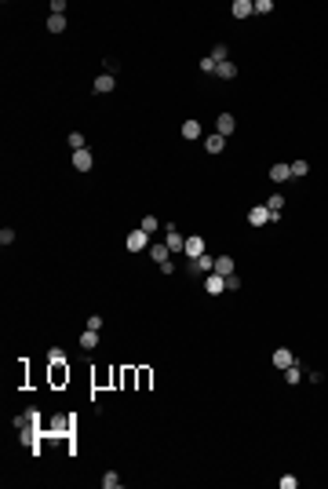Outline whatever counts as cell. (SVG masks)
<instances>
[{
	"instance_id": "15",
	"label": "cell",
	"mask_w": 328,
	"mask_h": 489,
	"mask_svg": "<svg viewBox=\"0 0 328 489\" xmlns=\"http://www.w3.org/2000/svg\"><path fill=\"white\" fill-rule=\"evenodd\" d=\"M215 77H223V80H233V77H237V62H233V59H226V62H219V70H215Z\"/></svg>"
},
{
	"instance_id": "20",
	"label": "cell",
	"mask_w": 328,
	"mask_h": 489,
	"mask_svg": "<svg viewBox=\"0 0 328 489\" xmlns=\"http://www.w3.org/2000/svg\"><path fill=\"white\" fill-rule=\"evenodd\" d=\"M299 380H303V369H299V362H295V365L284 369V384H292V387H295Z\"/></svg>"
},
{
	"instance_id": "17",
	"label": "cell",
	"mask_w": 328,
	"mask_h": 489,
	"mask_svg": "<svg viewBox=\"0 0 328 489\" xmlns=\"http://www.w3.org/2000/svg\"><path fill=\"white\" fill-rule=\"evenodd\" d=\"M183 139H190V143H193V139H201V124H197L193 117L183 121Z\"/></svg>"
},
{
	"instance_id": "11",
	"label": "cell",
	"mask_w": 328,
	"mask_h": 489,
	"mask_svg": "<svg viewBox=\"0 0 328 489\" xmlns=\"http://www.w3.org/2000/svg\"><path fill=\"white\" fill-rule=\"evenodd\" d=\"M230 15H233V18H248V15H255V4H252V0H233V4H230Z\"/></svg>"
},
{
	"instance_id": "34",
	"label": "cell",
	"mask_w": 328,
	"mask_h": 489,
	"mask_svg": "<svg viewBox=\"0 0 328 489\" xmlns=\"http://www.w3.org/2000/svg\"><path fill=\"white\" fill-rule=\"evenodd\" d=\"M295 485H299L295 475H284V478H281V489H295Z\"/></svg>"
},
{
	"instance_id": "25",
	"label": "cell",
	"mask_w": 328,
	"mask_h": 489,
	"mask_svg": "<svg viewBox=\"0 0 328 489\" xmlns=\"http://www.w3.org/2000/svg\"><path fill=\"white\" fill-rule=\"evenodd\" d=\"M102 485H106V489H121V475H117V471H106V475H102Z\"/></svg>"
},
{
	"instance_id": "33",
	"label": "cell",
	"mask_w": 328,
	"mask_h": 489,
	"mask_svg": "<svg viewBox=\"0 0 328 489\" xmlns=\"http://www.w3.org/2000/svg\"><path fill=\"white\" fill-rule=\"evenodd\" d=\"M51 15H66V0H51Z\"/></svg>"
},
{
	"instance_id": "24",
	"label": "cell",
	"mask_w": 328,
	"mask_h": 489,
	"mask_svg": "<svg viewBox=\"0 0 328 489\" xmlns=\"http://www.w3.org/2000/svg\"><path fill=\"white\" fill-rule=\"evenodd\" d=\"M288 168H292V179H303V175H306V172H310V165H306L303 157H299V161H292Z\"/></svg>"
},
{
	"instance_id": "35",
	"label": "cell",
	"mask_w": 328,
	"mask_h": 489,
	"mask_svg": "<svg viewBox=\"0 0 328 489\" xmlns=\"http://www.w3.org/2000/svg\"><path fill=\"white\" fill-rule=\"evenodd\" d=\"M87 329H92V332H99V329H102V318H99V314H92V318H87Z\"/></svg>"
},
{
	"instance_id": "13",
	"label": "cell",
	"mask_w": 328,
	"mask_h": 489,
	"mask_svg": "<svg viewBox=\"0 0 328 489\" xmlns=\"http://www.w3.org/2000/svg\"><path fill=\"white\" fill-rule=\"evenodd\" d=\"M270 179H274V183H288V179H292V168H288V165H281V161L270 165Z\"/></svg>"
},
{
	"instance_id": "5",
	"label": "cell",
	"mask_w": 328,
	"mask_h": 489,
	"mask_svg": "<svg viewBox=\"0 0 328 489\" xmlns=\"http://www.w3.org/2000/svg\"><path fill=\"white\" fill-rule=\"evenodd\" d=\"M204 292H208V296H219V292H226V278L212 270V274L204 278Z\"/></svg>"
},
{
	"instance_id": "8",
	"label": "cell",
	"mask_w": 328,
	"mask_h": 489,
	"mask_svg": "<svg viewBox=\"0 0 328 489\" xmlns=\"http://www.w3.org/2000/svg\"><path fill=\"white\" fill-rule=\"evenodd\" d=\"M183 256L186 259H197V256H204V237H186V249H183Z\"/></svg>"
},
{
	"instance_id": "4",
	"label": "cell",
	"mask_w": 328,
	"mask_h": 489,
	"mask_svg": "<svg viewBox=\"0 0 328 489\" xmlns=\"http://www.w3.org/2000/svg\"><path fill=\"white\" fill-rule=\"evenodd\" d=\"M270 365H274V369H288V365H295V354H292L288 347H277L274 358H270Z\"/></svg>"
},
{
	"instance_id": "21",
	"label": "cell",
	"mask_w": 328,
	"mask_h": 489,
	"mask_svg": "<svg viewBox=\"0 0 328 489\" xmlns=\"http://www.w3.org/2000/svg\"><path fill=\"white\" fill-rule=\"evenodd\" d=\"M95 343H99V332H92V329H84V332H80V347H84V350H92Z\"/></svg>"
},
{
	"instance_id": "23",
	"label": "cell",
	"mask_w": 328,
	"mask_h": 489,
	"mask_svg": "<svg viewBox=\"0 0 328 489\" xmlns=\"http://www.w3.org/2000/svg\"><path fill=\"white\" fill-rule=\"evenodd\" d=\"M66 30V15H51L48 18V33H62Z\"/></svg>"
},
{
	"instance_id": "28",
	"label": "cell",
	"mask_w": 328,
	"mask_h": 489,
	"mask_svg": "<svg viewBox=\"0 0 328 489\" xmlns=\"http://www.w3.org/2000/svg\"><path fill=\"white\" fill-rule=\"evenodd\" d=\"M215 70H219V62H215L212 55H204V59H201V73H215Z\"/></svg>"
},
{
	"instance_id": "27",
	"label": "cell",
	"mask_w": 328,
	"mask_h": 489,
	"mask_svg": "<svg viewBox=\"0 0 328 489\" xmlns=\"http://www.w3.org/2000/svg\"><path fill=\"white\" fill-rule=\"evenodd\" d=\"M266 208H270V212H281V208H284V194H270Z\"/></svg>"
},
{
	"instance_id": "3",
	"label": "cell",
	"mask_w": 328,
	"mask_h": 489,
	"mask_svg": "<svg viewBox=\"0 0 328 489\" xmlns=\"http://www.w3.org/2000/svg\"><path fill=\"white\" fill-rule=\"evenodd\" d=\"M164 244H168V249H171V256L186 249V237L179 234V227H164Z\"/></svg>"
},
{
	"instance_id": "10",
	"label": "cell",
	"mask_w": 328,
	"mask_h": 489,
	"mask_svg": "<svg viewBox=\"0 0 328 489\" xmlns=\"http://www.w3.org/2000/svg\"><path fill=\"white\" fill-rule=\"evenodd\" d=\"M150 256H153V263H157V266L171 263V249H168V244H157V241L150 244Z\"/></svg>"
},
{
	"instance_id": "2",
	"label": "cell",
	"mask_w": 328,
	"mask_h": 489,
	"mask_svg": "<svg viewBox=\"0 0 328 489\" xmlns=\"http://www.w3.org/2000/svg\"><path fill=\"white\" fill-rule=\"evenodd\" d=\"M124 244H128V252H142V249H150L153 241H150V234H146V230H131Z\"/></svg>"
},
{
	"instance_id": "14",
	"label": "cell",
	"mask_w": 328,
	"mask_h": 489,
	"mask_svg": "<svg viewBox=\"0 0 328 489\" xmlns=\"http://www.w3.org/2000/svg\"><path fill=\"white\" fill-rule=\"evenodd\" d=\"M233 270H237L233 256H219V259H215V274H223V278H226V274H233Z\"/></svg>"
},
{
	"instance_id": "30",
	"label": "cell",
	"mask_w": 328,
	"mask_h": 489,
	"mask_svg": "<svg viewBox=\"0 0 328 489\" xmlns=\"http://www.w3.org/2000/svg\"><path fill=\"white\" fill-rule=\"evenodd\" d=\"M274 11V0H255V15H270Z\"/></svg>"
},
{
	"instance_id": "7",
	"label": "cell",
	"mask_w": 328,
	"mask_h": 489,
	"mask_svg": "<svg viewBox=\"0 0 328 489\" xmlns=\"http://www.w3.org/2000/svg\"><path fill=\"white\" fill-rule=\"evenodd\" d=\"M92 165H95V153L92 150H77L73 153V168L77 172H92Z\"/></svg>"
},
{
	"instance_id": "26",
	"label": "cell",
	"mask_w": 328,
	"mask_h": 489,
	"mask_svg": "<svg viewBox=\"0 0 328 489\" xmlns=\"http://www.w3.org/2000/svg\"><path fill=\"white\" fill-rule=\"evenodd\" d=\"M212 59H215V62H226V59H230V48H226V44H215V48H212Z\"/></svg>"
},
{
	"instance_id": "19",
	"label": "cell",
	"mask_w": 328,
	"mask_h": 489,
	"mask_svg": "<svg viewBox=\"0 0 328 489\" xmlns=\"http://www.w3.org/2000/svg\"><path fill=\"white\" fill-rule=\"evenodd\" d=\"M139 230H146V234L153 237V234L161 230V223H157V215H142V223H139Z\"/></svg>"
},
{
	"instance_id": "29",
	"label": "cell",
	"mask_w": 328,
	"mask_h": 489,
	"mask_svg": "<svg viewBox=\"0 0 328 489\" xmlns=\"http://www.w3.org/2000/svg\"><path fill=\"white\" fill-rule=\"evenodd\" d=\"M48 362H51V365L66 362V350H62V347H51V350H48Z\"/></svg>"
},
{
	"instance_id": "12",
	"label": "cell",
	"mask_w": 328,
	"mask_h": 489,
	"mask_svg": "<svg viewBox=\"0 0 328 489\" xmlns=\"http://www.w3.org/2000/svg\"><path fill=\"white\" fill-rule=\"evenodd\" d=\"M117 88V77L113 73H99L95 77V95H106V92H113Z\"/></svg>"
},
{
	"instance_id": "22",
	"label": "cell",
	"mask_w": 328,
	"mask_h": 489,
	"mask_svg": "<svg viewBox=\"0 0 328 489\" xmlns=\"http://www.w3.org/2000/svg\"><path fill=\"white\" fill-rule=\"evenodd\" d=\"M70 150H87V139H84V131H70Z\"/></svg>"
},
{
	"instance_id": "32",
	"label": "cell",
	"mask_w": 328,
	"mask_h": 489,
	"mask_svg": "<svg viewBox=\"0 0 328 489\" xmlns=\"http://www.w3.org/2000/svg\"><path fill=\"white\" fill-rule=\"evenodd\" d=\"M11 241H15V230L4 227V230H0V244H11Z\"/></svg>"
},
{
	"instance_id": "9",
	"label": "cell",
	"mask_w": 328,
	"mask_h": 489,
	"mask_svg": "<svg viewBox=\"0 0 328 489\" xmlns=\"http://www.w3.org/2000/svg\"><path fill=\"white\" fill-rule=\"evenodd\" d=\"M248 223H252V227H266V223H270V208H266V205H255V208L248 212Z\"/></svg>"
},
{
	"instance_id": "1",
	"label": "cell",
	"mask_w": 328,
	"mask_h": 489,
	"mask_svg": "<svg viewBox=\"0 0 328 489\" xmlns=\"http://www.w3.org/2000/svg\"><path fill=\"white\" fill-rule=\"evenodd\" d=\"M215 270V259L204 252V256H197V259H186V274H212Z\"/></svg>"
},
{
	"instance_id": "16",
	"label": "cell",
	"mask_w": 328,
	"mask_h": 489,
	"mask_svg": "<svg viewBox=\"0 0 328 489\" xmlns=\"http://www.w3.org/2000/svg\"><path fill=\"white\" fill-rule=\"evenodd\" d=\"M223 146H226V139L219 135V131H212V135L204 139V150H208V153H223Z\"/></svg>"
},
{
	"instance_id": "31",
	"label": "cell",
	"mask_w": 328,
	"mask_h": 489,
	"mask_svg": "<svg viewBox=\"0 0 328 489\" xmlns=\"http://www.w3.org/2000/svg\"><path fill=\"white\" fill-rule=\"evenodd\" d=\"M237 288H241V278H237V274H226V292H237Z\"/></svg>"
},
{
	"instance_id": "18",
	"label": "cell",
	"mask_w": 328,
	"mask_h": 489,
	"mask_svg": "<svg viewBox=\"0 0 328 489\" xmlns=\"http://www.w3.org/2000/svg\"><path fill=\"white\" fill-rule=\"evenodd\" d=\"M70 380V369H66V362H58V365H51V384L58 387V384H66Z\"/></svg>"
},
{
	"instance_id": "6",
	"label": "cell",
	"mask_w": 328,
	"mask_h": 489,
	"mask_svg": "<svg viewBox=\"0 0 328 489\" xmlns=\"http://www.w3.org/2000/svg\"><path fill=\"white\" fill-rule=\"evenodd\" d=\"M215 131H219V135H233V131H237V117L233 114H219V121H215Z\"/></svg>"
}]
</instances>
